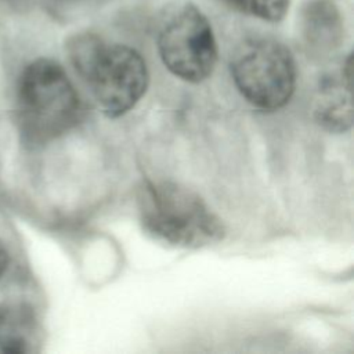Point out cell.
I'll list each match as a JSON object with an SVG mask.
<instances>
[{
    "label": "cell",
    "mask_w": 354,
    "mask_h": 354,
    "mask_svg": "<svg viewBox=\"0 0 354 354\" xmlns=\"http://www.w3.org/2000/svg\"><path fill=\"white\" fill-rule=\"evenodd\" d=\"M79 108V95L57 62L37 59L22 73L17 112L29 141L41 144L65 133L76 122Z\"/></svg>",
    "instance_id": "2"
},
{
    "label": "cell",
    "mask_w": 354,
    "mask_h": 354,
    "mask_svg": "<svg viewBox=\"0 0 354 354\" xmlns=\"http://www.w3.org/2000/svg\"><path fill=\"white\" fill-rule=\"evenodd\" d=\"M142 230L155 241L174 248L198 249L220 242L221 220L189 188L171 181H148L138 192Z\"/></svg>",
    "instance_id": "1"
},
{
    "label": "cell",
    "mask_w": 354,
    "mask_h": 354,
    "mask_svg": "<svg viewBox=\"0 0 354 354\" xmlns=\"http://www.w3.org/2000/svg\"><path fill=\"white\" fill-rule=\"evenodd\" d=\"M301 33L313 51H333L343 37V21L335 1L307 0L301 8Z\"/></svg>",
    "instance_id": "7"
},
{
    "label": "cell",
    "mask_w": 354,
    "mask_h": 354,
    "mask_svg": "<svg viewBox=\"0 0 354 354\" xmlns=\"http://www.w3.org/2000/svg\"><path fill=\"white\" fill-rule=\"evenodd\" d=\"M158 48L165 66L177 77L199 83L217 61V46L207 18L191 3L167 10L162 19Z\"/></svg>",
    "instance_id": "4"
},
{
    "label": "cell",
    "mask_w": 354,
    "mask_h": 354,
    "mask_svg": "<svg viewBox=\"0 0 354 354\" xmlns=\"http://www.w3.org/2000/svg\"><path fill=\"white\" fill-rule=\"evenodd\" d=\"M80 76L91 87L100 109L112 119L134 108L149 83L144 58L124 44L106 46L104 43Z\"/></svg>",
    "instance_id": "5"
},
{
    "label": "cell",
    "mask_w": 354,
    "mask_h": 354,
    "mask_svg": "<svg viewBox=\"0 0 354 354\" xmlns=\"http://www.w3.org/2000/svg\"><path fill=\"white\" fill-rule=\"evenodd\" d=\"M351 76L353 62L348 55L340 73L324 77L314 95V118L319 126L332 133H344L353 124Z\"/></svg>",
    "instance_id": "6"
},
{
    "label": "cell",
    "mask_w": 354,
    "mask_h": 354,
    "mask_svg": "<svg viewBox=\"0 0 354 354\" xmlns=\"http://www.w3.org/2000/svg\"><path fill=\"white\" fill-rule=\"evenodd\" d=\"M22 348L18 347L15 342H8V340H0V351H21Z\"/></svg>",
    "instance_id": "9"
},
{
    "label": "cell",
    "mask_w": 354,
    "mask_h": 354,
    "mask_svg": "<svg viewBox=\"0 0 354 354\" xmlns=\"http://www.w3.org/2000/svg\"><path fill=\"white\" fill-rule=\"evenodd\" d=\"M232 8L260 18L263 21L277 22L282 19L289 8V0H223Z\"/></svg>",
    "instance_id": "8"
},
{
    "label": "cell",
    "mask_w": 354,
    "mask_h": 354,
    "mask_svg": "<svg viewBox=\"0 0 354 354\" xmlns=\"http://www.w3.org/2000/svg\"><path fill=\"white\" fill-rule=\"evenodd\" d=\"M231 76L238 91L261 111L285 106L296 86V65L290 51L272 39H249L231 59Z\"/></svg>",
    "instance_id": "3"
}]
</instances>
